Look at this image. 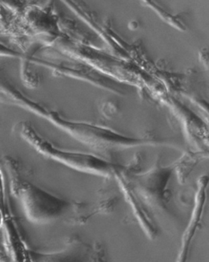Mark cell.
I'll return each instance as SVG.
<instances>
[{
	"instance_id": "obj_1",
	"label": "cell",
	"mask_w": 209,
	"mask_h": 262,
	"mask_svg": "<svg viewBox=\"0 0 209 262\" xmlns=\"http://www.w3.org/2000/svg\"><path fill=\"white\" fill-rule=\"evenodd\" d=\"M1 89L2 101L4 104L16 106L44 118L60 130L95 150L104 152L159 144L157 140L150 137L126 135L104 126L64 118L56 111L32 99L11 84H3Z\"/></svg>"
},
{
	"instance_id": "obj_2",
	"label": "cell",
	"mask_w": 209,
	"mask_h": 262,
	"mask_svg": "<svg viewBox=\"0 0 209 262\" xmlns=\"http://www.w3.org/2000/svg\"><path fill=\"white\" fill-rule=\"evenodd\" d=\"M14 181L12 192L19 201L28 221L32 224L44 226L61 222L81 226L99 212L89 204L64 200L29 182Z\"/></svg>"
},
{
	"instance_id": "obj_3",
	"label": "cell",
	"mask_w": 209,
	"mask_h": 262,
	"mask_svg": "<svg viewBox=\"0 0 209 262\" xmlns=\"http://www.w3.org/2000/svg\"><path fill=\"white\" fill-rule=\"evenodd\" d=\"M14 131L38 154L75 170L108 178L118 174L121 169L118 164L107 161L100 156L61 149L55 146L28 121L15 124Z\"/></svg>"
},
{
	"instance_id": "obj_4",
	"label": "cell",
	"mask_w": 209,
	"mask_h": 262,
	"mask_svg": "<svg viewBox=\"0 0 209 262\" xmlns=\"http://www.w3.org/2000/svg\"><path fill=\"white\" fill-rule=\"evenodd\" d=\"M105 251L100 244L87 243L77 236L67 238L64 246L55 252L33 251V262H106Z\"/></svg>"
},
{
	"instance_id": "obj_5",
	"label": "cell",
	"mask_w": 209,
	"mask_h": 262,
	"mask_svg": "<svg viewBox=\"0 0 209 262\" xmlns=\"http://www.w3.org/2000/svg\"><path fill=\"white\" fill-rule=\"evenodd\" d=\"M196 233L193 231H184L182 235V243H181L180 249L178 253L176 262H187L189 260V255L191 252L193 242Z\"/></svg>"
}]
</instances>
